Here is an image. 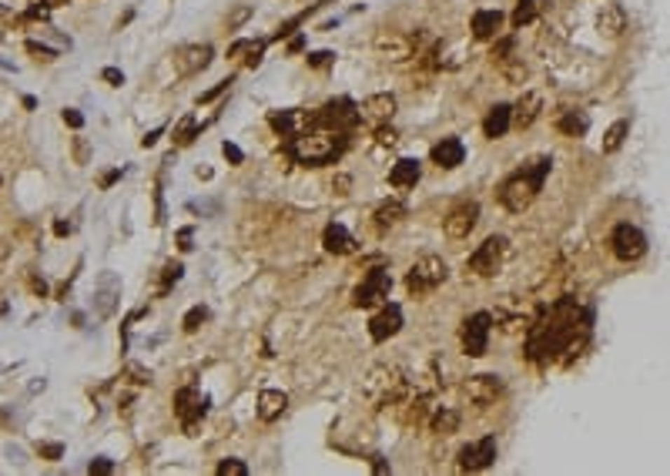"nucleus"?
Returning a JSON list of instances; mask_svg holds the SVG:
<instances>
[{
    "mask_svg": "<svg viewBox=\"0 0 670 476\" xmlns=\"http://www.w3.org/2000/svg\"><path fill=\"white\" fill-rule=\"evenodd\" d=\"M577 332H587V315L580 319V308L566 299L549 308V315L543 322H536L526 336V355L536 362H549L556 353H570L573 346H580Z\"/></svg>",
    "mask_w": 670,
    "mask_h": 476,
    "instance_id": "f257e3e1",
    "label": "nucleus"
},
{
    "mask_svg": "<svg viewBox=\"0 0 670 476\" xmlns=\"http://www.w3.org/2000/svg\"><path fill=\"white\" fill-rule=\"evenodd\" d=\"M342 148H346V131L329 128V124H322L319 118L312 121V128H305L302 135L289 138V144H285V151H289L299 165H305V168L329 165V161H335V158L342 154Z\"/></svg>",
    "mask_w": 670,
    "mask_h": 476,
    "instance_id": "f03ea898",
    "label": "nucleus"
},
{
    "mask_svg": "<svg viewBox=\"0 0 670 476\" xmlns=\"http://www.w3.org/2000/svg\"><path fill=\"white\" fill-rule=\"evenodd\" d=\"M359 393L366 396L376 409L382 406H399L409 396V372L396 362H379L366 372V379L359 386Z\"/></svg>",
    "mask_w": 670,
    "mask_h": 476,
    "instance_id": "7ed1b4c3",
    "label": "nucleus"
},
{
    "mask_svg": "<svg viewBox=\"0 0 670 476\" xmlns=\"http://www.w3.org/2000/svg\"><path fill=\"white\" fill-rule=\"evenodd\" d=\"M549 168H553V161L549 158H540V161H533L530 168L517 171V175H510L506 182L500 184V201L506 212H513V215H519V212H526L530 205H533V198L543 191V182H547Z\"/></svg>",
    "mask_w": 670,
    "mask_h": 476,
    "instance_id": "20e7f679",
    "label": "nucleus"
},
{
    "mask_svg": "<svg viewBox=\"0 0 670 476\" xmlns=\"http://www.w3.org/2000/svg\"><path fill=\"white\" fill-rule=\"evenodd\" d=\"M446 278H449L446 261H442L439 255H423V259H416L409 265V272H406V289H409L416 299H423V295L436 292Z\"/></svg>",
    "mask_w": 670,
    "mask_h": 476,
    "instance_id": "39448f33",
    "label": "nucleus"
},
{
    "mask_svg": "<svg viewBox=\"0 0 670 476\" xmlns=\"http://www.w3.org/2000/svg\"><path fill=\"white\" fill-rule=\"evenodd\" d=\"M502 259H506V238H502V235H489L486 242H483V245L470 255L466 268H470L472 276L489 278V276H496V272H500Z\"/></svg>",
    "mask_w": 670,
    "mask_h": 476,
    "instance_id": "423d86ee",
    "label": "nucleus"
},
{
    "mask_svg": "<svg viewBox=\"0 0 670 476\" xmlns=\"http://www.w3.org/2000/svg\"><path fill=\"white\" fill-rule=\"evenodd\" d=\"M175 413H178V419H182L184 433H188V436H195L201 416L208 413V400L201 396L198 386H184V389L175 393Z\"/></svg>",
    "mask_w": 670,
    "mask_h": 476,
    "instance_id": "0eeeda50",
    "label": "nucleus"
},
{
    "mask_svg": "<svg viewBox=\"0 0 670 476\" xmlns=\"http://www.w3.org/2000/svg\"><path fill=\"white\" fill-rule=\"evenodd\" d=\"M389 292H392V278H389V272H385V268H369L366 278L359 282L352 302H355L359 308H376V306H385Z\"/></svg>",
    "mask_w": 670,
    "mask_h": 476,
    "instance_id": "6e6552de",
    "label": "nucleus"
},
{
    "mask_svg": "<svg viewBox=\"0 0 670 476\" xmlns=\"http://www.w3.org/2000/svg\"><path fill=\"white\" fill-rule=\"evenodd\" d=\"M489 332H493V315H489V312H472L470 319L463 322V353L470 355V359L486 355Z\"/></svg>",
    "mask_w": 670,
    "mask_h": 476,
    "instance_id": "1a4fd4ad",
    "label": "nucleus"
},
{
    "mask_svg": "<svg viewBox=\"0 0 670 476\" xmlns=\"http://www.w3.org/2000/svg\"><path fill=\"white\" fill-rule=\"evenodd\" d=\"M610 248L620 261H637L647 252V235L637 225H617L613 235H610Z\"/></svg>",
    "mask_w": 670,
    "mask_h": 476,
    "instance_id": "9d476101",
    "label": "nucleus"
},
{
    "mask_svg": "<svg viewBox=\"0 0 670 476\" xmlns=\"http://www.w3.org/2000/svg\"><path fill=\"white\" fill-rule=\"evenodd\" d=\"M476 225H479V205H476V201H463V205H456L449 215L442 218V231H446V238H453V242L470 238Z\"/></svg>",
    "mask_w": 670,
    "mask_h": 476,
    "instance_id": "9b49d317",
    "label": "nucleus"
},
{
    "mask_svg": "<svg viewBox=\"0 0 670 476\" xmlns=\"http://www.w3.org/2000/svg\"><path fill=\"white\" fill-rule=\"evenodd\" d=\"M171 61H175V71L182 77H191L214 61V50H212V44H182L171 54Z\"/></svg>",
    "mask_w": 670,
    "mask_h": 476,
    "instance_id": "f8f14e48",
    "label": "nucleus"
},
{
    "mask_svg": "<svg viewBox=\"0 0 670 476\" xmlns=\"http://www.w3.org/2000/svg\"><path fill=\"white\" fill-rule=\"evenodd\" d=\"M463 396L472 402V406H489L502 396V379L493 376V372H479V376H470L463 383Z\"/></svg>",
    "mask_w": 670,
    "mask_h": 476,
    "instance_id": "ddd939ff",
    "label": "nucleus"
},
{
    "mask_svg": "<svg viewBox=\"0 0 670 476\" xmlns=\"http://www.w3.org/2000/svg\"><path fill=\"white\" fill-rule=\"evenodd\" d=\"M315 118H319L322 124H329V128H339V131H352L355 124L362 121V114H359V104H352L349 97L329 101L325 108L315 111Z\"/></svg>",
    "mask_w": 670,
    "mask_h": 476,
    "instance_id": "4468645a",
    "label": "nucleus"
},
{
    "mask_svg": "<svg viewBox=\"0 0 670 476\" xmlns=\"http://www.w3.org/2000/svg\"><path fill=\"white\" fill-rule=\"evenodd\" d=\"M493 460H496V440L493 436H483V440H476V443L459 449V470H466V473L489 470Z\"/></svg>",
    "mask_w": 670,
    "mask_h": 476,
    "instance_id": "2eb2a0df",
    "label": "nucleus"
},
{
    "mask_svg": "<svg viewBox=\"0 0 670 476\" xmlns=\"http://www.w3.org/2000/svg\"><path fill=\"white\" fill-rule=\"evenodd\" d=\"M376 50H379V57H385V61H392V64H399V61H409L412 54V41H409V34H399V31H379L376 34Z\"/></svg>",
    "mask_w": 670,
    "mask_h": 476,
    "instance_id": "dca6fc26",
    "label": "nucleus"
},
{
    "mask_svg": "<svg viewBox=\"0 0 670 476\" xmlns=\"http://www.w3.org/2000/svg\"><path fill=\"white\" fill-rule=\"evenodd\" d=\"M312 121H315V114H308V111H272L268 114V124L275 128V135H282V138H295V135H302L305 128H312Z\"/></svg>",
    "mask_w": 670,
    "mask_h": 476,
    "instance_id": "f3484780",
    "label": "nucleus"
},
{
    "mask_svg": "<svg viewBox=\"0 0 670 476\" xmlns=\"http://www.w3.org/2000/svg\"><path fill=\"white\" fill-rule=\"evenodd\" d=\"M396 111H399L396 94H372V97H366V101L359 104V114L372 124H389L396 118Z\"/></svg>",
    "mask_w": 670,
    "mask_h": 476,
    "instance_id": "a211bd4d",
    "label": "nucleus"
},
{
    "mask_svg": "<svg viewBox=\"0 0 670 476\" xmlns=\"http://www.w3.org/2000/svg\"><path fill=\"white\" fill-rule=\"evenodd\" d=\"M402 329V308L399 306H385L372 315V322H369V336L376 339V342H385V339H392Z\"/></svg>",
    "mask_w": 670,
    "mask_h": 476,
    "instance_id": "6ab92c4d",
    "label": "nucleus"
},
{
    "mask_svg": "<svg viewBox=\"0 0 670 476\" xmlns=\"http://www.w3.org/2000/svg\"><path fill=\"white\" fill-rule=\"evenodd\" d=\"M540 114H543V94L540 91H526L517 104H513V124H517L519 131L540 121Z\"/></svg>",
    "mask_w": 670,
    "mask_h": 476,
    "instance_id": "aec40b11",
    "label": "nucleus"
},
{
    "mask_svg": "<svg viewBox=\"0 0 670 476\" xmlns=\"http://www.w3.org/2000/svg\"><path fill=\"white\" fill-rule=\"evenodd\" d=\"M322 245H325V252H332V255H352L359 242L349 235L346 225H335L332 222V225L325 229V235H322Z\"/></svg>",
    "mask_w": 670,
    "mask_h": 476,
    "instance_id": "412c9836",
    "label": "nucleus"
},
{
    "mask_svg": "<svg viewBox=\"0 0 670 476\" xmlns=\"http://www.w3.org/2000/svg\"><path fill=\"white\" fill-rule=\"evenodd\" d=\"M289 406V396L282 389H261L259 393V419L261 423H275L278 416L285 413Z\"/></svg>",
    "mask_w": 670,
    "mask_h": 476,
    "instance_id": "4be33fe9",
    "label": "nucleus"
},
{
    "mask_svg": "<svg viewBox=\"0 0 670 476\" xmlns=\"http://www.w3.org/2000/svg\"><path fill=\"white\" fill-rule=\"evenodd\" d=\"M502 20H506V17H502L500 11H476V14H472V37H476V41H493V37L502 31Z\"/></svg>",
    "mask_w": 670,
    "mask_h": 476,
    "instance_id": "5701e85b",
    "label": "nucleus"
},
{
    "mask_svg": "<svg viewBox=\"0 0 670 476\" xmlns=\"http://www.w3.org/2000/svg\"><path fill=\"white\" fill-rule=\"evenodd\" d=\"M432 409H436V406H432V396H426V393L416 396V400L406 396V400H402V423H406V426H423L429 416H432Z\"/></svg>",
    "mask_w": 670,
    "mask_h": 476,
    "instance_id": "b1692460",
    "label": "nucleus"
},
{
    "mask_svg": "<svg viewBox=\"0 0 670 476\" xmlns=\"http://www.w3.org/2000/svg\"><path fill=\"white\" fill-rule=\"evenodd\" d=\"M463 158H466V148H463L459 138H442L439 144L432 148V161H436L439 168H456V165H463Z\"/></svg>",
    "mask_w": 670,
    "mask_h": 476,
    "instance_id": "393cba45",
    "label": "nucleus"
},
{
    "mask_svg": "<svg viewBox=\"0 0 670 476\" xmlns=\"http://www.w3.org/2000/svg\"><path fill=\"white\" fill-rule=\"evenodd\" d=\"M510 124H513V108L510 104H496V108H489L486 121H483V135L496 141L510 131Z\"/></svg>",
    "mask_w": 670,
    "mask_h": 476,
    "instance_id": "a878e982",
    "label": "nucleus"
},
{
    "mask_svg": "<svg viewBox=\"0 0 670 476\" xmlns=\"http://www.w3.org/2000/svg\"><path fill=\"white\" fill-rule=\"evenodd\" d=\"M459 423H463V416H459V409H453V406H436L432 416H429V430L436 433V436H453V433L459 430Z\"/></svg>",
    "mask_w": 670,
    "mask_h": 476,
    "instance_id": "bb28decb",
    "label": "nucleus"
},
{
    "mask_svg": "<svg viewBox=\"0 0 670 476\" xmlns=\"http://www.w3.org/2000/svg\"><path fill=\"white\" fill-rule=\"evenodd\" d=\"M419 175H423V165H419L416 158H399L396 165H392V171H389V182L396 184V188H412V184L419 182Z\"/></svg>",
    "mask_w": 670,
    "mask_h": 476,
    "instance_id": "cd10ccee",
    "label": "nucleus"
},
{
    "mask_svg": "<svg viewBox=\"0 0 670 476\" xmlns=\"http://www.w3.org/2000/svg\"><path fill=\"white\" fill-rule=\"evenodd\" d=\"M596 27H600V34H607V37H620V31H624V14H620V7L603 4V11H600V17H596Z\"/></svg>",
    "mask_w": 670,
    "mask_h": 476,
    "instance_id": "c85d7f7f",
    "label": "nucleus"
},
{
    "mask_svg": "<svg viewBox=\"0 0 670 476\" xmlns=\"http://www.w3.org/2000/svg\"><path fill=\"white\" fill-rule=\"evenodd\" d=\"M496 71H500L510 84H523V81L530 77V67L523 64V57H513V54H510V57H500V61H496Z\"/></svg>",
    "mask_w": 670,
    "mask_h": 476,
    "instance_id": "c756f323",
    "label": "nucleus"
},
{
    "mask_svg": "<svg viewBox=\"0 0 670 476\" xmlns=\"http://www.w3.org/2000/svg\"><path fill=\"white\" fill-rule=\"evenodd\" d=\"M587 118L580 114V111H563L560 114V121H556V128H560V135H566V138H580L583 131H587Z\"/></svg>",
    "mask_w": 670,
    "mask_h": 476,
    "instance_id": "7c9ffc66",
    "label": "nucleus"
},
{
    "mask_svg": "<svg viewBox=\"0 0 670 476\" xmlns=\"http://www.w3.org/2000/svg\"><path fill=\"white\" fill-rule=\"evenodd\" d=\"M543 11V0H519L517 11H513V27H526V24H533L536 14Z\"/></svg>",
    "mask_w": 670,
    "mask_h": 476,
    "instance_id": "2f4dec72",
    "label": "nucleus"
},
{
    "mask_svg": "<svg viewBox=\"0 0 670 476\" xmlns=\"http://www.w3.org/2000/svg\"><path fill=\"white\" fill-rule=\"evenodd\" d=\"M406 215V208H402V201H385L379 212H376V229L379 231H385V229H392L399 218Z\"/></svg>",
    "mask_w": 670,
    "mask_h": 476,
    "instance_id": "473e14b6",
    "label": "nucleus"
},
{
    "mask_svg": "<svg viewBox=\"0 0 670 476\" xmlns=\"http://www.w3.org/2000/svg\"><path fill=\"white\" fill-rule=\"evenodd\" d=\"M627 135H630V121H613L610 124V131L603 135V151L607 154L620 151V144H624Z\"/></svg>",
    "mask_w": 670,
    "mask_h": 476,
    "instance_id": "72a5a7b5",
    "label": "nucleus"
},
{
    "mask_svg": "<svg viewBox=\"0 0 670 476\" xmlns=\"http://www.w3.org/2000/svg\"><path fill=\"white\" fill-rule=\"evenodd\" d=\"M195 135H198V124H195V118H191V114H184L182 121H178V128L171 131V141H175V144H191V141H195Z\"/></svg>",
    "mask_w": 670,
    "mask_h": 476,
    "instance_id": "f704fd0d",
    "label": "nucleus"
},
{
    "mask_svg": "<svg viewBox=\"0 0 670 476\" xmlns=\"http://www.w3.org/2000/svg\"><path fill=\"white\" fill-rule=\"evenodd\" d=\"M208 319V308H201V306H195L188 315H184V322H182V329L184 332H198V325Z\"/></svg>",
    "mask_w": 670,
    "mask_h": 476,
    "instance_id": "c9c22d12",
    "label": "nucleus"
},
{
    "mask_svg": "<svg viewBox=\"0 0 670 476\" xmlns=\"http://www.w3.org/2000/svg\"><path fill=\"white\" fill-rule=\"evenodd\" d=\"M214 473L218 476H248V466H245L242 460H221Z\"/></svg>",
    "mask_w": 670,
    "mask_h": 476,
    "instance_id": "e433bc0d",
    "label": "nucleus"
},
{
    "mask_svg": "<svg viewBox=\"0 0 670 476\" xmlns=\"http://www.w3.org/2000/svg\"><path fill=\"white\" fill-rule=\"evenodd\" d=\"M178 278H182V265H178V261H168V265H165V276H161V292H168V289H171Z\"/></svg>",
    "mask_w": 670,
    "mask_h": 476,
    "instance_id": "4c0bfd02",
    "label": "nucleus"
},
{
    "mask_svg": "<svg viewBox=\"0 0 670 476\" xmlns=\"http://www.w3.org/2000/svg\"><path fill=\"white\" fill-rule=\"evenodd\" d=\"M231 84H235V77H225V81H218V84H214L212 91H205V94H201V97H198V104H212L214 97H218V94H225V91L231 88Z\"/></svg>",
    "mask_w": 670,
    "mask_h": 476,
    "instance_id": "58836bf2",
    "label": "nucleus"
},
{
    "mask_svg": "<svg viewBox=\"0 0 670 476\" xmlns=\"http://www.w3.org/2000/svg\"><path fill=\"white\" fill-rule=\"evenodd\" d=\"M248 17H252V7H248V4L235 7V11L228 14V31H238V27H242L245 20H248Z\"/></svg>",
    "mask_w": 670,
    "mask_h": 476,
    "instance_id": "ea45409f",
    "label": "nucleus"
},
{
    "mask_svg": "<svg viewBox=\"0 0 670 476\" xmlns=\"http://www.w3.org/2000/svg\"><path fill=\"white\" fill-rule=\"evenodd\" d=\"M332 61H335L332 50H315V54H308V67H329Z\"/></svg>",
    "mask_w": 670,
    "mask_h": 476,
    "instance_id": "a19ab883",
    "label": "nucleus"
},
{
    "mask_svg": "<svg viewBox=\"0 0 670 476\" xmlns=\"http://www.w3.org/2000/svg\"><path fill=\"white\" fill-rule=\"evenodd\" d=\"M221 151H225V158H228L231 165H242V161H245L242 148H238V144H231V141H225V144H221Z\"/></svg>",
    "mask_w": 670,
    "mask_h": 476,
    "instance_id": "79ce46f5",
    "label": "nucleus"
},
{
    "mask_svg": "<svg viewBox=\"0 0 670 476\" xmlns=\"http://www.w3.org/2000/svg\"><path fill=\"white\" fill-rule=\"evenodd\" d=\"M64 121H67V124H71V128L77 131V128H84V114H81V111H74V108H67V111H64Z\"/></svg>",
    "mask_w": 670,
    "mask_h": 476,
    "instance_id": "37998d69",
    "label": "nucleus"
},
{
    "mask_svg": "<svg viewBox=\"0 0 670 476\" xmlns=\"http://www.w3.org/2000/svg\"><path fill=\"white\" fill-rule=\"evenodd\" d=\"M376 138H379V144H396V131H392V128H385V124H379Z\"/></svg>",
    "mask_w": 670,
    "mask_h": 476,
    "instance_id": "c03bdc74",
    "label": "nucleus"
},
{
    "mask_svg": "<svg viewBox=\"0 0 670 476\" xmlns=\"http://www.w3.org/2000/svg\"><path fill=\"white\" fill-rule=\"evenodd\" d=\"M101 77H104V81H111L114 88H118V84H124V74L118 71V67H104V71H101Z\"/></svg>",
    "mask_w": 670,
    "mask_h": 476,
    "instance_id": "a18cd8bd",
    "label": "nucleus"
},
{
    "mask_svg": "<svg viewBox=\"0 0 670 476\" xmlns=\"http://www.w3.org/2000/svg\"><path fill=\"white\" fill-rule=\"evenodd\" d=\"M88 470H91V473H111V470H114V463H111V460H91Z\"/></svg>",
    "mask_w": 670,
    "mask_h": 476,
    "instance_id": "49530a36",
    "label": "nucleus"
},
{
    "mask_svg": "<svg viewBox=\"0 0 670 476\" xmlns=\"http://www.w3.org/2000/svg\"><path fill=\"white\" fill-rule=\"evenodd\" d=\"M349 175H339V178H335V182H332V188H335V191H339V195H349V191H346V188H349Z\"/></svg>",
    "mask_w": 670,
    "mask_h": 476,
    "instance_id": "de8ad7c7",
    "label": "nucleus"
},
{
    "mask_svg": "<svg viewBox=\"0 0 670 476\" xmlns=\"http://www.w3.org/2000/svg\"><path fill=\"white\" fill-rule=\"evenodd\" d=\"M161 135H165V128H154V131H148V135L141 138V144H144V148H151V144H154L158 138H161Z\"/></svg>",
    "mask_w": 670,
    "mask_h": 476,
    "instance_id": "09e8293b",
    "label": "nucleus"
},
{
    "mask_svg": "<svg viewBox=\"0 0 670 476\" xmlns=\"http://www.w3.org/2000/svg\"><path fill=\"white\" fill-rule=\"evenodd\" d=\"M61 446H41V456H47V460H61Z\"/></svg>",
    "mask_w": 670,
    "mask_h": 476,
    "instance_id": "8fccbe9b",
    "label": "nucleus"
},
{
    "mask_svg": "<svg viewBox=\"0 0 670 476\" xmlns=\"http://www.w3.org/2000/svg\"><path fill=\"white\" fill-rule=\"evenodd\" d=\"M47 11H50L47 4H44V7H31V11H27V17H31V20H44V17H47Z\"/></svg>",
    "mask_w": 670,
    "mask_h": 476,
    "instance_id": "3c124183",
    "label": "nucleus"
},
{
    "mask_svg": "<svg viewBox=\"0 0 670 476\" xmlns=\"http://www.w3.org/2000/svg\"><path fill=\"white\" fill-rule=\"evenodd\" d=\"M178 242H182V248L188 252V248H191V229H182V231H178Z\"/></svg>",
    "mask_w": 670,
    "mask_h": 476,
    "instance_id": "603ef678",
    "label": "nucleus"
},
{
    "mask_svg": "<svg viewBox=\"0 0 670 476\" xmlns=\"http://www.w3.org/2000/svg\"><path fill=\"white\" fill-rule=\"evenodd\" d=\"M118 178H121V171H107V175H104V182H101V184H104V188H107V184H114V182H118Z\"/></svg>",
    "mask_w": 670,
    "mask_h": 476,
    "instance_id": "864d4df0",
    "label": "nucleus"
},
{
    "mask_svg": "<svg viewBox=\"0 0 670 476\" xmlns=\"http://www.w3.org/2000/svg\"><path fill=\"white\" fill-rule=\"evenodd\" d=\"M7 255H11V245H7V242H4V238H0V265H4V261H7Z\"/></svg>",
    "mask_w": 670,
    "mask_h": 476,
    "instance_id": "5fc2aeb1",
    "label": "nucleus"
},
{
    "mask_svg": "<svg viewBox=\"0 0 670 476\" xmlns=\"http://www.w3.org/2000/svg\"><path fill=\"white\" fill-rule=\"evenodd\" d=\"M302 47H305V37H295V41H292V44H289V50H292V54H295V50H302Z\"/></svg>",
    "mask_w": 670,
    "mask_h": 476,
    "instance_id": "6e6d98bb",
    "label": "nucleus"
},
{
    "mask_svg": "<svg viewBox=\"0 0 670 476\" xmlns=\"http://www.w3.org/2000/svg\"><path fill=\"white\" fill-rule=\"evenodd\" d=\"M54 231H57V235H67V231H71V225H67V222H57V225H54Z\"/></svg>",
    "mask_w": 670,
    "mask_h": 476,
    "instance_id": "4d7b16f0",
    "label": "nucleus"
},
{
    "mask_svg": "<svg viewBox=\"0 0 670 476\" xmlns=\"http://www.w3.org/2000/svg\"><path fill=\"white\" fill-rule=\"evenodd\" d=\"M44 4L50 7V11H54V7H64V4H71V0H44Z\"/></svg>",
    "mask_w": 670,
    "mask_h": 476,
    "instance_id": "13d9d810",
    "label": "nucleus"
}]
</instances>
